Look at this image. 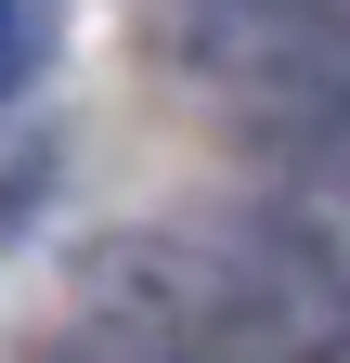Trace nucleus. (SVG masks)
<instances>
[{
  "label": "nucleus",
  "mask_w": 350,
  "mask_h": 363,
  "mask_svg": "<svg viewBox=\"0 0 350 363\" xmlns=\"http://www.w3.org/2000/svg\"><path fill=\"white\" fill-rule=\"evenodd\" d=\"M78 298H91V325L195 350V363H324L350 337V234L312 208L104 234L78 259Z\"/></svg>",
  "instance_id": "obj_1"
},
{
  "label": "nucleus",
  "mask_w": 350,
  "mask_h": 363,
  "mask_svg": "<svg viewBox=\"0 0 350 363\" xmlns=\"http://www.w3.org/2000/svg\"><path fill=\"white\" fill-rule=\"evenodd\" d=\"M39 78V0H0V104Z\"/></svg>",
  "instance_id": "obj_2"
},
{
  "label": "nucleus",
  "mask_w": 350,
  "mask_h": 363,
  "mask_svg": "<svg viewBox=\"0 0 350 363\" xmlns=\"http://www.w3.org/2000/svg\"><path fill=\"white\" fill-rule=\"evenodd\" d=\"M52 363H195V350H156V337H117V325H78Z\"/></svg>",
  "instance_id": "obj_3"
},
{
  "label": "nucleus",
  "mask_w": 350,
  "mask_h": 363,
  "mask_svg": "<svg viewBox=\"0 0 350 363\" xmlns=\"http://www.w3.org/2000/svg\"><path fill=\"white\" fill-rule=\"evenodd\" d=\"M247 13H312V26H350V0H247Z\"/></svg>",
  "instance_id": "obj_4"
}]
</instances>
